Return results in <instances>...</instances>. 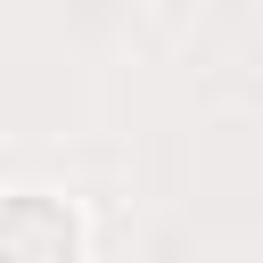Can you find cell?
Instances as JSON below:
<instances>
[{
	"instance_id": "cell-1",
	"label": "cell",
	"mask_w": 263,
	"mask_h": 263,
	"mask_svg": "<svg viewBox=\"0 0 263 263\" xmlns=\"http://www.w3.org/2000/svg\"><path fill=\"white\" fill-rule=\"evenodd\" d=\"M0 263H82V222L66 197L16 189L0 197Z\"/></svg>"
}]
</instances>
